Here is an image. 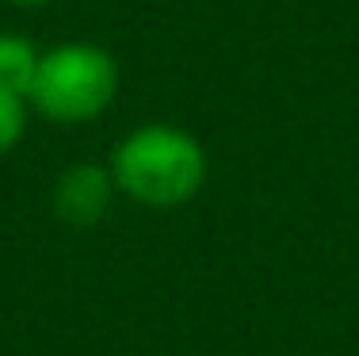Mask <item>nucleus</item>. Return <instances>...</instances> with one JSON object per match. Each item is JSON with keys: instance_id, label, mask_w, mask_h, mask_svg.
<instances>
[{"instance_id": "39448f33", "label": "nucleus", "mask_w": 359, "mask_h": 356, "mask_svg": "<svg viewBox=\"0 0 359 356\" xmlns=\"http://www.w3.org/2000/svg\"><path fill=\"white\" fill-rule=\"evenodd\" d=\"M27 96L12 88H0V157L12 154L27 134Z\"/></svg>"}, {"instance_id": "f03ea898", "label": "nucleus", "mask_w": 359, "mask_h": 356, "mask_svg": "<svg viewBox=\"0 0 359 356\" xmlns=\"http://www.w3.org/2000/svg\"><path fill=\"white\" fill-rule=\"evenodd\" d=\"M118 84L123 77H118V62L111 58V50L73 39L39 54L27 104L57 126H81L100 119L115 104Z\"/></svg>"}, {"instance_id": "f257e3e1", "label": "nucleus", "mask_w": 359, "mask_h": 356, "mask_svg": "<svg viewBox=\"0 0 359 356\" xmlns=\"http://www.w3.org/2000/svg\"><path fill=\"white\" fill-rule=\"evenodd\" d=\"M118 196L138 207L172 211L191 203L210 176V157L191 131L176 123H142L115 142L107 157Z\"/></svg>"}, {"instance_id": "7ed1b4c3", "label": "nucleus", "mask_w": 359, "mask_h": 356, "mask_svg": "<svg viewBox=\"0 0 359 356\" xmlns=\"http://www.w3.org/2000/svg\"><path fill=\"white\" fill-rule=\"evenodd\" d=\"M118 199L115 176L107 165L100 161H73L62 173L54 176V188H50V207L54 218L73 230H92L111 215Z\"/></svg>"}, {"instance_id": "423d86ee", "label": "nucleus", "mask_w": 359, "mask_h": 356, "mask_svg": "<svg viewBox=\"0 0 359 356\" xmlns=\"http://www.w3.org/2000/svg\"><path fill=\"white\" fill-rule=\"evenodd\" d=\"M12 8H23V12H35V8H46L50 0H8Z\"/></svg>"}, {"instance_id": "20e7f679", "label": "nucleus", "mask_w": 359, "mask_h": 356, "mask_svg": "<svg viewBox=\"0 0 359 356\" xmlns=\"http://www.w3.org/2000/svg\"><path fill=\"white\" fill-rule=\"evenodd\" d=\"M42 50L20 31H0V88H12L20 96H27L31 81L39 70Z\"/></svg>"}]
</instances>
